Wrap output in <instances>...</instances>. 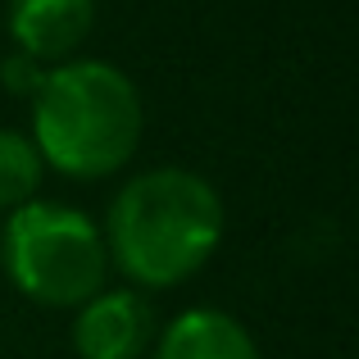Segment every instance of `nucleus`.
<instances>
[{"mask_svg": "<svg viewBox=\"0 0 359 359\" xmlns=\"http://www.w3.org/2000/svg\"><path fill=\"white\" fill-rule=\"evenodd\" d=\"M96 23V0H9V32L27 60H69Z\"/></svg>", "mask_w": 359, "mask_h": 359, "instance_id": "nucleus-5", "label": "nucleus"}, {"mask_svg": "<svg viewBox=\"0 0 359 359\" xmlns=\"http://www.w3.org/2000/svg\"><path fill=\"white\" fill-rule=\"evenodd\" d=\"M5 73H9L5 82L18 91V96H36V87H41V78H46V73L36 69V60H27V55L9 60V64H5Z\"/></svg>", "mask_w": 359, "mask_h": 359, "instance_id": "nucleus-8", "label": "nucleus"}, {"mask_svg": "<svg viewBox=\"0 0 359 359\" xmlns=\"http://www.w3.org/2000/svg\"><path fill=\"white\" fill-rule=\"evenodd\" d=\"M155 359H259V346L223 309H187L164 327Z\"/></svg>", "mask_w": 359, "mask_h": 359, "instance_id": "nucleus-6", "label": "nucleus"}, {"mask_svg": "<svg viewBox=\"0 0 359 359\" xmlns=\"http://www.w3.org/2000/svg\"><path fill=\"white\" fill-rule=\"evenodd\" d=\"M36 187H41V155L32 137L0 128V210L36 201Z\"/></svg>", "mask_w": 359, "mask_h": 359, "instance_id": "nucleus-7", "label": "nucleus"}, {"mask_svg": "<svg viewBox=\"0 0 359 359\" xmlns=\"http://www.w3.org/2000/svg\"><path fill=\"white\" fill-rule=\"evenodd\" d=\"M5 273L27 300L50 309H78L105 291L109 250L100 228L82 210L55 201H27L9 210L0 232Z\"/></svg>", "mask_w": 359, "mask_h": 359, "instance_id": "nucleus-3", "label": "nucleus"}, {"mask_svg": "<svg viewBox=\"0 0 359 359\" xmlns=\"http://www.w3.org/2000/svg\"><path fill=\"white\" fill-rule=\"evenodd\" d=\"M223 241V201L191 168H150L109 205L105 250L141 287L187 282Z\"/></svg>", "mask_w": 359, "mask_h": 359, "instance_id": "nucleus-1", "label": "nucleus"}, {"mask_svg": "<svg viewBox=\"0 0 359 359\" xmlns=\"http://www.w3.org/2000/svg\"><path fill=\"white\" fill-rule=\"evenodd\" d=\"M155 337V314L137 291H96L78 305L73 351L82 359H141Z\"/></svg>", "mask_w": 359, "mask_h": 359, "instance_id": "nucleus-4", "label": "nucleus"}, {"mask_svg": "<svg viewBox=\"0 0 359 359\" xmlns=\"http://www.w3.org/2000/svg\"><path fill=\"white\" fill-rule=\"evenodd\" d=\"M32 100V146L64 177L114 173L141 141V96L128 73L105 60L50 69Z\"/></svg>", "mask_w": 359, "mask_h": 359, "instance_id": "nucleus-2", "label": "nucleus"}]
</instances>
